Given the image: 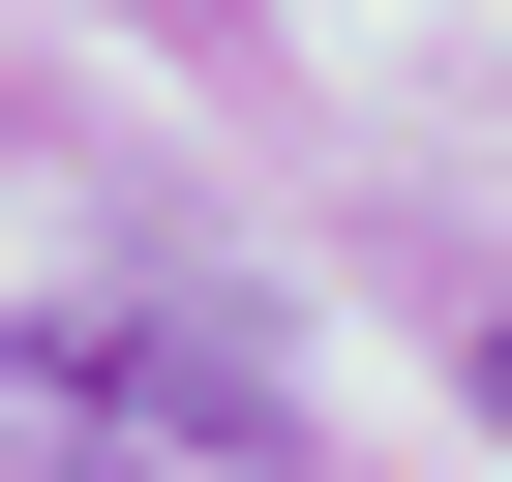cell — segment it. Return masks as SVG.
Masks as SVG:
<instances>
[{"instance_id":"6da1fadb","label":"cell","mask_w":512,"mask_h":482,"mask_svg":"<svg viewBox=\"0 0 512 482\" xmlns=\"http://www.w3.org/2000/svg\"><path fill=\"white\" fill-rule=\"evenodd\" d=\"M0 452L31 482H302V422L211 332H0Z\"/></svg>"},{"instance_id":"7a4b0ae2","label":"cell","mask_w":512,"mask_h":482,"mask_svg":"<svg viewBox=\"0 0 512 482\" xmlns=\"http://www.w3.org/2000/svg\"><path fill=\"white\" fill-rule=\"evenodd\" d=\"M482 422H512V332H482Z\"/></svg>"}]
</instances>
